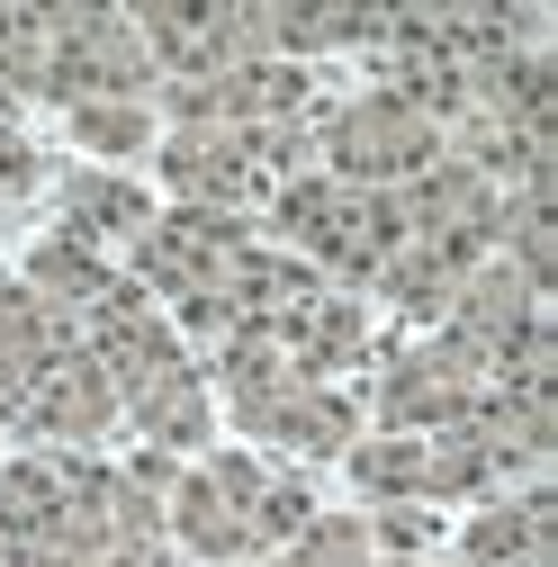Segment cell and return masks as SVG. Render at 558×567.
Instances as JSON below:
<instances>
[{"instance_id":"1","label":"cell","mask_w":558,"mask_h":567,"mask_svg":"<svg viewBox=\"0 0 558 567\" xmlns=\"http://www.w3.org/2000/svg\"><path fill=\"white\" fill-rule=\"evenodd\" d=\"M270 226L324 289H370L379 261L405 244V198L396 189H342L324 172H298L289 189H270Z\"/></svg>"},{"instance_id":"2","label":"cell","mask_w":558,"mask_h":567,"mask_svg":"<svg viewBox=\"0 0 558 567\" xmlns=\"http://www.w3.org/2000/svg\"><path fill=\"white\" fill-rule=\"evenodd\" d=\"M217 379H226L235 423H244L252 442H270V451L342 460V451L361 442V405L342 396V388H324V379H307V370H289L261 333H235V342L217 351Z\"/></svg>"},{"instance_id":"3","label":"cell","mask_w":558,"mask_h":567,"mask_svg":"<svg viewBox=\"0 0 558 567\" xmlns=\"http://www.w3.org/2000/svg\"><path fill=\"white\" fill-rule=\"evenodd\" d=\"M154 154H163L172 207H226V217H244L252 198L289 189L316 163V126H172V135H154Z\"/></svg>"},{"instance_id":"4","label":"cell","mask_w":558,"mask_h":567,"mask_svg":"<svg viewBox=\"0 0 558 567\" xmlns=\"http://www.w3.org/2000/svg\"><path fill=\"white\" fill-rule=\"evenodd\" d=\"M244 252H252V226L226 217V207H154V226L135 235L126 279H135L154 307H180V298H198V289H235Z\"/></svg>"},{"instance_id":"5","label":"cell","mask_w":558,"mask_h":567,"mask_svg":"<svg viewBox=\"0 0 558 567\" xmlns=\"http://www.w3.org/2000/svg\"><path fill=\"white\" fill-rule=\"evenodd\" d=\"M316 154H324V181L342 189H405L424 163H442V126L396 109L388 91H361L316 126Z\"/></svg>"},{"instance_id":"6","label":"cell","mask_w":558,"mask_h":567,"mask_svg":"<svg viewBox=\"0 0 558 567\" xmlns=\"http://www.w3.org/2000/svg\"><path fill=\"white\" fill-rule=\"evenodd\" d=\"M145 91H154V54L126 10H54V54L37 100L91 109V100H145Z\"/></svg>"},{"instance_id":"7","label":"cell","mask_w":558,"mask_h":567,"mask_svg":"<svg viewBox=\"0 0 558 567\" xmlns=\"http://www.w3.org/2000/svg\"><path fill=\"white\" fill-rule=\"evenodd\" d=\"M135 37L154 54V82H207L226 73V63H261L270 37H261V10H235V0H145V10H126Z\"/></svg>"},{"instance_id":"8","label":"cell","mask_w":558,"mask_h":567,"mask_svg":"<svg viewBox=\"0 0 558 567\" xmlns=\"http://www.w3.org/2000/svg\"><path fill=\"white\" fill-rule=\"evenodd\" d=\"M405 235L414 244H433V252H451L459 270H477V261H496V235H505V189L496 181H477L468 163H424L405 189Z\"/></svg>"},{"instance_id":"9","label":"cell","mask_w":558,"mask_h":567,"mask_svg":"<svg viewBox=\"0 0 558 567\" xmlns=\"http://www.w3.org/2000/svg\"><path fill=\"white\" fill-rule=\"evenodd\" d=\"M316 100L307 82V63H226V73H207V82H163V117L172 126H298Z\"/></svg>"},{"instance_id":"10","label":"cell","mask_w":558,"mask_h":567,"mask_svg":"<svg viewBox=\"0 0 558 567\" xmlns=\"http://www.w3.org/2000/svg\"><path fill=\"white\" fill-rule=\"evenodd\" d=\"M486 396V370L459 342H405L388 379H379V423L388 433H442V423H468V405Z\"/></svg>"},{"instance_id":"11","label":"cell","mask_w":558,"mask_h":567,"mask_svg":"<svg viewBox=\"0 0 558 567\" xmlns=\"http://www.w3.org/2000/svg\"><path fill=\"white\" fill-rule=\"evenodd\" d=\"M433 333L459 342L477 370H496V361H514L531 333H549V316H540V289H531L514 261H477V270L459 279V298H451V316H442Z\"/></svg>"},{"instance_id":"12","label":"cell","mask_w":558,"mask_h":567,"mask_svg":"<svg viewBox=\"0 0 558 567\" xmlns=\"http://www.w3.org/2000/svg\"><path fill=\"white\" fill-rule=\"evenodd\" d=\"M10 423H19L37 451H82V442H100L108 423H117V388L100 379V361L73 342L63 361H45V370L10 396Z\"/></svg>"},{"instance_id":"13","label":"cell","mask_w":558,"mask_h":567,"mask_svg":"<svg viewBox=\"0 0 558 567\" xmlns=\"http://www.w3.org/2000/svg\"><path fill=\"white\" fill-rule=\"evenodd\" d=\"M459 567H558V495H549V477L496 495L459 532Z\"/></svg>"},{"instance_id":"14","label":"cell","mask_w":558,"mask_h":567,"mask_svg":"<svg viewBox=\"0 0 558 567\" xmlns=\"http://www.w3.org/2000/svg\"><path fill=\"white\" fill-rule=\"evenodd\" d=\"M261 342H270L289 370H307V379H324V388H333V379H342V370H352L361 351H370V316H361L352 298H342V289H316L298 316H279Z\"/></svg>"},{"instance_id":"15","label":"cell","mask_w":558,"mask_h":567,"mask_svg":"<svg viewBox=\"0 0 558 567\" xmlns=\"http://www.w3.org/2000/svg\"><path fill=\"white\" fill-rule=\"evenodd\" d=\"M117 423H135V433H145V451H163V460L198 451L207 433H217V405H207L198 361H172V370H154L145 388H126V396H117Z\"/></svg>"},{"instance_id":"16","label":"cell","mask_w":558,"mask_h":567,"mask_svg":"<svg viewBox=\"0 0 558 567\" xmlns=\"http://www.w3.org/2000/svg\"><path fill=\"white\" fill-rule=\"evenodd\" d=\"M207 477H217L226 495H235V514H244V532H252V549H279L307 514H316V486L307 477H279V468H261L252 451H217L207 460Z\"/></svg>"},{"instance_id":"17","label":"cell","mask_w":558,"mask_h":567,"mask_svg":"<svg viewBox=\"0 0 558 567\" xmlns=\"http://www.w3.org/2000/svg\"><path fill=\"white\" fill-rule=\"evenodd\" d=\"M54 198H63V226H54V235H73V244H91V252H117V244L135 252V235L154 226V198L135 189L126 172H73Z\"/></svg>"},{"instance_id":"18","label":"cell","mask_w":558,"mask_h":567,"mask_svg":"<svg viewBox=\"0 0 558 567\" xmlns=\"http://www.w3.org/2000/svg\"><path fill=\"white\" fill-rule=\"evenodd\" d=\"M117 279H126V270H108V252H91V244H73V235H45V244L28 252V270H19V289L45 298L63 324H82Z\"/></svg>"},{"instance_id":"19","label":"cell","mask_w":558,"mask_h":567,"mask_svg":"<svg viewBox=\"0 0 558 567\" xmlns=\"http://www.w3.org/2000/svg\"><path fill=\"white\" fill-rule=\"evenodd\" d=\"M63 351H73V324L45 298H28L19 279H0V405H10L45 361H63Z\"/></svg>"},{"instance_id":"20","label":"cell","mask_w":558,"mask_h":567,"mask_svg":"<svg viewBox=\"0 0 558 567\" xmlns=\"http://www.w3.org/2000/svg\"><path fill=\"white\" fill-rule=\"evenodd\" d=\"M261 37H270L279 63L333 54V45H388V10H307V0H279V10H261Z\"/></svg>"},{"instance_id":"21","label":"cell","mask_w":558,"mask_h":567,"mask_svg":"<svg viewBox=\"0 0 558 567\" xmlns=\"http://www.w3.org/2000/svg\"><path fill=\"white\" fill-rule=\"evenodd\" d=\"M459 279H468V270H459L451 252H433V244H414V235H405V244L379 261L370 289H379L396 316H414V324H442V316H451V298H459Z\"/></svg>"},{"instance_id":"22","label":"cell","mask_w":558,"mask_h":567,"mask_svg":"<svg viewBox=\"0 0 558 567\" xmlns=\"http://www.w3.org/2000/svg\"><path fill=\"white\" fill-rule=\"evenodd\" d=\"M342 468L370 505H424V433H370L342 451Z\"/></svg>"},{"instance_id":"23","label":"cell","mask_w":558,"mask_h":567,"mask_svg":"<svg viewBox=\"0 0 558 567\" xmlns=\"http://www.w3.org/2000/svg\"><path fill=\"white\" fill-rule=\"evenodd\" d=\"M45 54H54V10L0 0V100H37L45 91Z\"/></svg>"},{"instance_id":"24","label":"cell","mask_w":558,"mask_h":567,"mask_svg":"<svg viewBox=\"0 0 558 567\" xmlns=\"http://www.w3.org/2000/svg\"><path fill=\"white\" fill-rule=\"evenodd\" d=\"M63 126H73L91 154H108V163H135V154L154 145V109H145V100H91V109H63Z\"/></svg>"},{"instance_id":"25","label":"cell","mask_w":558,"mask_h":567,"mask_svg":"<svg viewBox=\"0 0 558 567\" xmlns=\"http://www.w3.org/2000/svg\"><path fill=\"white\" fill-rule=\"evenodd\" d=\"M361 558H370L361 514H307L289 540H279V567H361Z\"/></svg>"},{"instance_id":"26","label":"cell","mask_w":558,"mask_h":567,"mask_svg":"<svg viewBox=\"0 0 558 567\" xmlns=\"http://www.w3.org/2000/svg\"><path fill=\"white\" fill-rule=\"evenodd\" d=\"M361 532H370V549H379V558H424V549L442 540L433 505H379V514H370Z\"/></svg>"},{"instance_id":"27","label":"cell","mask_w":558,"mask_h":567,"mask_svg":"<svg viewBox=\"0 0 558 567\" xmlns=\"http://www.w3.org/2000/svg\"><path fill=\"white\" fill-rule=\"evenodd\" d=\"M19 189H37V145L19 126V100H0V198H19Z\"/></svg>"},{"instance_id":"28","label":"cell","mask_w":558,"mask_h":567,"mask_svg":"<svg viewBox=\"0 0 558 567\" xmlns=\"http://www.w3.org/2000/svg\"><path fill=\"white\" fill-rule=\"evenodd\" d=\"M361 567H424V558H379V549H370V558H361Z\"/></svg>"},{"instance_id":"29","label":"cell","mask_w":558,"mask_h":567,"mask_svg":"<svg viewBox=\"0 0 558 567\" xmlns=\"http://www.w3.org/2000/svg\"><path fill=\"white\" fill-rule=\"evenodd\" d=\"M226 567H261V558H226Z\"/></svg>"}]
</instances>
